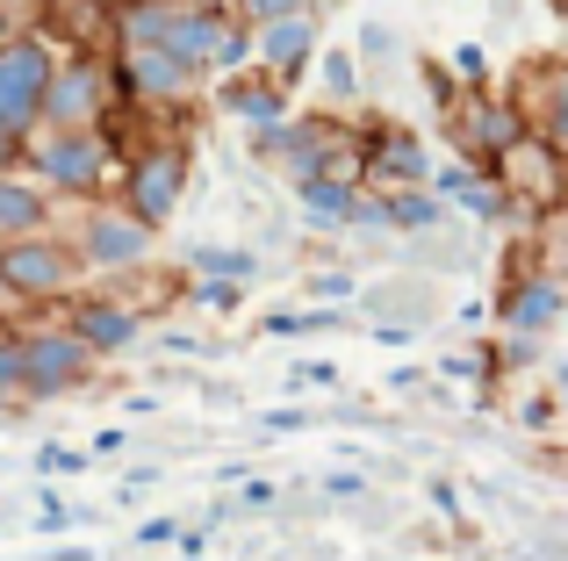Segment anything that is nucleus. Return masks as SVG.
Masks as SVG:
<instances>
[{
  "label": "nucleus",
  "mask_w": 568,
  "mask_h": 561,
  "mask_svg": "<svg viewBox=\"0 0 568 561\" xmlns=\"http://www.w3.org/2000/svg\"><path fill=\"white\" fill-rule=\"evenodd\" d=\"M245 22H281V14H303V8H317V0H231Z\"/></svg>",
  "instance_id": "nucleus-27"
},
{
  "label": "nucleus",
  "mask_w": 568,
  "mask_h": 561,
  "mask_svg": "<svg viewBox=\"0 0 568 561\" xmlns=\"http://www.w3.org/2000/svg\"><path fill=\"white\" fill-rule=\"evenodd\" d=\"M159 346H166V353H181V360H187V353H202V338H194V332H166Z\"/></svg>",
  "instance_id": "nucleus-39"
},
{
  "label": "nucleus",
  "mask_w": 568,
  "mask_h": 561,
  "mask_svg": "<svg viewBox=\"0 0 568 561\" xmlns=\"http://www.w3.org/2000/svg\"><path fill=\"white\" fill-rule=\"evenodd\" d=\"M8 8H14V14H29V8H43V0H8Z\"/></svg>",
  "instance_id": "nucleus-45"
},
{
  "label": "nucleus",
  "mask_w": 568,
  "mask_h": 561,
  "mask_svg": "<svg viewBox=\"0 0 568 561\" xmlns=\"http://www.w3.org/2000/svg\"><path fill=\"white\" fill-rule=\"evenodd\" d=\"M65 324L101 353V360H115V353H130V346L144 338V317H138L130 303H109V295H87V303H72Z\"/></svg>",
  "instance_id": "nucleus-15"
},
{
  "label": "nucleus",
  "mask_w": 568,
  "mask_h": 561,
  "mask_svg": "<svg viewBox=\"0 0 568 561\" xmlns=\"http://www.w3.org/2000/svg\"><path fill=\"white\" fill-rule=\"evenodd\" d=\"M310 295L332 303V295H353V274H310Z\"/></svg>",
  "instance_id": "nucleus-35"
},
{
  "label": "nucleus",
  "mask_w": 568,
  "mask_h": 561,
  "mask_svg": "<svg viewBox=\"0 0 568 561\" xmlns=\"http://www.w3.org/2000/svg\"><path fill=\"white\" fill-rule=\"evenodd\" d=\"M432 152H425V137H417V130H396L388 123L375 144H367V181L375 187H388V195H396V187H425L432 181Z\"/></svg>",
  "instance_id": "nucleus-13"
},
{
  "label": "nucleus",
  "mask_w": 568,
  "mask_h": 561,
  "mask_svg": "<svg viewBox=\"0 0 568 561\" xmlns=\"http://www.w3.org/2000/svg\"><path fill=\"white\" fill-rule=\"evenodd\" d=\"M187 267L194 274H231V280H260V253L252 245H187Z\"/></svg>",
  "instance_id": "nucleus-20"
},
{
  "label": "nucleus",
  "mask_w": 568,
  "mask_h": 561,
  "mask_svg": "<svg viewBox=\"0 0 568 561\" xmlns=\"http://www.w3.org/2000/svg\"><path fill=\"white\" fill-rule=\"evenodd\" d=\"M338 309H274V317H266V332L274 338H310V332H338Z\"/></svg>",
  "instance_id": "nucleus-23"
},
{
  "label": "nucleus",
  "mask_w": 568,
  "mask_h": 561,
  "mask_svg": "<svg viewBox=\"0 0 568 561\" xmlns=\"http://www.w3.org/2000/svg\"><path fill=\"white\" fill-rule=\"evenodd\" d=\"M518 137H526V109L483 94V86H468V109L454 115V144H460V152H468V159H504Z\"/></svg>",
  "instance_id": "nucleus-10"
},
{
  "label": "nucleus",
  "mask_w": 568,
  "mask_h": 561,
  "mask_svg": "<svg viewBox=\"0 0 568 561\" xmlns=\"http://www.w3.org/2000/svg\"><path fill=\"white\" fill-rule=\"evenodd\" d=\"M101 353L87 346L72 324H51V332H29L22 338V396L29 404H58V396L87 389V375H94Z\"/></svg>",
  "instance_id": "nucleus-5"
},
{
  "label": "nucleus",
  "mask_w": 568,
  "mask_h": 561,
  "mask_svg": "<svg viewBox=\"0 0 568 561\" xmlns=\"http://www.w3.org/2000/svg\"><path fill=\"white\" fill-rule=\"evenodd\" d=\"M181 533H187L181 519H144L138 526V548H181Z\"/></svg>",
  "instance_id": "nucleus-28"
},
{
  "label": "nucleus",
  "mask_w": 568,
  "mask_h": 561,
  "mask_svg": "<svg viewBox=\"0 0 568 561\" xmlns=\"http://www.w3.org/2000/svg\"><path fill=\"white\" fill-rule=\"evenodd\" d=\"M540 346H547V332H504L497 367H532V360H540Z\"/></svg>",
  "instance_id": "nucleus-26"
},
{
  "label": "nucleus",
  "mask_w": 568,
  "mask_h": 561,
  "mask_svg": "<svg viewBox=\"0 0 568 561\" xmlns=\"http://www.w3.org/2000/svg\"><path fill=\"white\" fill-rule=\"evenodd\" d=\"M237 497H245L252 511H266V504H274V482H237Z\"/></svg>",
  "instance_id": "nucleus-38"
},
{
  "label": "nucleus",
  "mask_w": 568,
  "mask_h": 561,
  "mask_svg": "<svg viewBox=\"0 0 568 561\" xmlns=\"http://www.w3.org/2000/svg\"><path fill=\"white\" fill-rule=\"evenodd\" d=\"M295 187V210L310 216V224H346L353 216V202H361V181H353V173H310V181H288Z\"/></svg>",
  "instance_id": "nucleus-17"
},
{
  "label": "nucleus",
  "mask_w": 568,
  "mask_h": 561,
  "mask_svg": "<svg viewBox=\"0 0 568 561\" xmlns=\"http://www.w3.org/2000/svg\"><path fill=\"white\" fill-rule=\"evenodd\" d=\"M497 181L511 187L518 202H532V210H561L568 202V152L547 130H526V137L497 159Z\"/></svg>",
  "instance_id": "nucleus-7"
},
{
  "label": "nucleus",
  "mask_w": 568,
  "mask_h": 561,
  "mask_svg": "<svg viewBox=\"0 0 568 561\" xmlns=\"http://www.w3.org/2000/svg\"><path fill=\"white\" fill-rule=\"evenodd\" d=\"M561 152H568V144H561Z\"/></svg>",
  "instance_id": "nucleus-47"
},
{
  "label": "nucleus",
  "mask_w": 568,
  "mask_h": 561,
  "mask_svg": "<svg viewBox=\"0 0 568 561\" xmlns=\"http://www.w3.org/2000/svg\"><path fill=\"white\" fill-rule=\"evenodd\" d=\"M388 389L410 396V389H425V375H417V367H396V375H388Z\"/></svg>",
  "instance_id": "nucleus-40"
},
{
  "label": "nucleus",
  "mask_w": 568,
  "mask_h": 561,
  "mask_svg": "<svg viewBox=\"0 0 568 561\" xmlns=\"http://www.w3.org/2000/svg\"><path fill=\"white\" fill-rule=\"evenodd\" d=\"M37 468H43V476H80V468H87V453H65V447H37Z\"/></svg>",
  "instance_id": "nucleus-29"
},
{
  "label": "nucleus",
  "mask_w": 568,
  "mask_h": 561,
  "mask_svg": "<svg viewBox=\"0 0 568 561\" xmlns=\"http://www.w3.org/2000/svg\"><path fill=\"white\" fill-rule=\"evenodd\" d=\"M115 94H123V80H115L109 65H94V58H58L51 94H43V123H101Z\"/></svg>",
  "instance_id": "nucleus-8"
},
{
  "label": "nucleus",
  "mask_w": 568,
  "mask_h": 561,
  "mask_svg": "<svg viewBox=\"0 0 568 561\" xmlns=\"http://www.w3.org/2000/svg\"><path fill=\"white\" fill-rule=\"evenodd\" d=\"M288 381H310V389H338V367H332V360H310V367H295Z\"/></svg>",
  "instance_id": "nucleus-34"
},
{
  "label": "nucleus",
  "mask_w": 568,
  "mask_h": 561,
  "mask_svg": "<svg viewBox=\"0 0 568 561\" xmlns=\"http://www.w3.org/2000/svg\"><path fill=\"white\" fill-rule=\"evenodd\" d=\"M555 396H561V410H568V360L555 367Z\"/></svg>",
  "instance_id": "nucleus-43"
},
{
  "label": "nucleus",
  "mask_w": 568,
  "mask_h": 561,
  "mask_svg": "<svg viewBox=\"0 0 568 561\" xmlns=\"http://www.w3.org/2000/svg\"><path fill=\"white\" fill-rule=\"evenodd\" d=\"M216 101H223V115L231 123H245V130H274V123H288V80H252V72H231V80L216 86Z\"/></svg>",
  "instance_id": "nucleus-14"
},
{
  "label": "nucleus",
  "mask_w": 568,
  "mask_h": 561,
  "mask_svg": "<svg viewBox=\"0 0 568 561\" xmlns=\"http://www.w3.org/2000/svg\"><path fill=\"white\" fill-rule=\"evenodd\" d=\"M555 259L568 267V202H561V216H555Z\"/></svg>",
  "instance_id": "nucleus-41"
},
{
  "label": "nucleus",
  "mask_w": 568,
  "mask_h": 561,
  "mask_svg": "<svg viewBox=\"0 0 568 561\" xmlns=\"http://www.w3.org/2000/svg\"><path fill=\"white\" fill-rule=\"evenodd\" d=\"M194 303H202L209 317H231V309L245 303V280H231V274H194Z\"/></svg>",
  "instance_id": "nucleus-24"
},
{
  "label": "nucleus",
  "mask_w": 568,
  "mask_h": 561,
  "mask_svg": "<svg viewBox=\"0 0 568 561\" xmlns=\"http://www.w3.org/2000/svg\"><path fill=\"white\" fill-rule=\"evenodd\" d=\"M181 14H187V0H130V8L115 14V37L123 43H166Z\"/></svg>",
  "instance_id": "nucleus-19"
},
{
  "label": "nucleus",
  "mask_w": 568,
  "mask_h": 561,
  "mask_svg": "<svg viewBox=\"0 0 568 561\" xmlns=\"http://www.w3.org/2000/svg\"><path fill=\"white\" fill-rule=\"evenodd\" d=\"M454 72L468 86H483V51H475V43H460V51H454Z\"/></svg>",
  "instance_id": "nucleus-36"
},
{
  "label": "nucleus",
  "mask_w": 568,
  "mask_h": 561,
  "mask_svg": "<svg viewBox=\"0 0 568 561\" xmlns=\"http://www.w3.org/2000/svg\"><path fill=\"white\" fill-rule=\"evenodd\" d=\"M361 58H396V29H388V22H367L361 29Z\"/></svg>",
  "instance_id": "nucleus-31"
},
{
  "label": "nucleus",
  "mask_w": 568,
  "mask_h": 561,
  "mask_svg": "<svg viewBox=\"0 0 568 561\" xmlns=\"http://www.w3.org/2000/svg\"><path fill=\"white\" fill-rule=\"evenodd\" d=\"M14 29H22V14H14V8H8V0H0V43H8V37H14Z\"/></svg>",
  "instance_id": "nucleus-42"
},
{
  "label": "nucleus",
  "mask_w": 568,
  "mask_h": 561,
  "mask_svg": "<svg viewBox=\"0 0 568 561\" xmlns=\"http://www.w3.org/2000/svg\"><path fill=\"white\" fill-rule=\"evenodd\" d=\"M181 195H187V152L181 144H144V152L123 166V202L144 216V224L166 231L173 216H181Z\"/></svg>",
  "instance_id": "nucleus-6"
},
{
  "label": "nucleus",
  "mask_w": 568,
  "mask_h": 561,
  "mask_svg": "<svg viewBox=\"0 0 568 561\" xmlns=\"http://www.w3.org/2000/svg\"><path fill=\"white\" fill-rule=\"evenodd\" d=\"M561 317H568L561 274H518L511 288L497 295V324H504V332H555Z\"/></svg>",
  "instance_id": "nucleus-11"
},
{
  "label": "nucleus",
  "mask_w": 568,
  "mask_h": 561,
  "mask_svg": "<svg viewBox=\"0 0 568 561\" xmlns=\"http://www.w3.org/2000/svg\"><path fill=\"white\" fill-rule=\"evenodd\" d=\"M14 303H22V295H14V288H8V274H0V309H14Z\"/></svg>",
  "instance_id": "nucleus-44"
},
{
  "label": "nucleus",
  "mask_w": 568,
  "mask_h": 561,
  "mask_svg": "<svg viewBox=\"0 0 568 561\" xmlns=\"http://www.w3.org/2000/svg\"><path fill=\"white\" fill-rule=\"evenodd\" d=\"M532 130H547L555 144H568V65H555L532 94Z\"/></svg>",
  "instance_id": "nucleus-21"
},
{
  "label": "nucleus",
  "mask_w": 568,
  "mask_h": 561,
  "mask_svg": "<svg viewBox=\"0 0 568 561\" xmlns=\"http://www.w3.org/2000/svg\"><path fill=\"white\" fill-rule=\"evenodd\" d=\"M22 152H29V137L8 123V115H0V173H14V166H22Z\"/></svg>",
  "instance_id": "nucleus-32"
},
{
  "label": "nucleus",
  "mask_w": 568,
  "mask_h": 561,
  "mask_svg": "<svg viewBox=\"0 0 568 561\" xmlns=\"http://www.w3.org/2000/svg\"><path fill=\"white\" fill-rule=\"evenodd\" d=\"M303 425H310V410H266L260 432H266V439H288V432H303Z\"/></svg>",
  "instance_id": "nucleus-33"
},
{
  "label": "nucleus",
  "mask_w": 568,
  "mask_h": 561,
  "mask_svg": "<svg viewBox=\"0 0 568 561\" xmlns=\"http://www.w3.org/2000/svg\"><path fill=\"white\" fill-rule=\"evenodd\" d=\"M324 497H367V476H324Z\"/></svg>",
  "instance_id": "nucleus-37"
},
{
  "label": "nucleus",
  "mask_w": 568,
  "mask_h": 561,
  "mask_svg": "<svg viewBox=\"0 0 568 561\" xmlns=\"http://www.w3.org/2000/svg\"><path fill=\"white\" fill-rule=\"evenodd\" d=\"M555 8H561V14H568V0H555Z\"/></svg>",
  "instance_id": "nucleus-46"
},
{
  "label": "nucleus",
  "mask_w": 568,
  "mask_h": 561,
  "mask_svg": "<svg viewBox=\"0 0 568 561\" xmlns=\"http://www.w3.org/2000/svg\"><path fill=\"white\" fill-rule=\"evenodd\" d=\"M223 29H231V0H187V14L173 22V37H166V51L187 58L194 72H209V80H216V43H223Z\"/></svg>",
  "instance_id": "nucleus-16"
},
{
  "label": "nucleus",
  "mask_w": 568,
  "mask_h": 561,
  "mask_svg": "<svg viewBox=\"0 0 568 561\" xmlns=\"http://www.w3.org/2000/svg\"><path fill=\"white\" fill-rule=\"evenodd\" d=\"M115 80H123V101H187V94H202L209 72H194L187 58L166 51V43H123Z\"/></svg>",
  "instance_id": "nucleus-9"
},
{
  "label": "nucleus",
  "mask_w": 568,
  "mask_h": 561,
  "mask_svg": "<svg viewBox=\"0 0 568 561\" xmlns=\"http://www.w3.org/2000/svg\"><path fill=\"white\" fill-rule=\"evenodd\" d=\"M0 389L22 396V338H0Z\"/></svg>",
  "instance_id": "nucleus-30"
},
{
  "label": "nucleus",
  "mask_w": 568,
  "mask_h": 561,
  "mask_svg": "<svg viewBox=\"0 0 568 561\" xmlns=\"http://www.w3.org/2000/svg\"><path fill=\"white\" fill-rule=\"evenodd\" d=\"M526 432H555V418H568L561 410V396H518V410H511Z\"/></svg>",
  "instance_id": "nucleus-25"
},
{
  "label": "nucleus",
  "mask_w": 568,
  "mask_h": 561,
  "mask_svg": "<svg viewBox=\"0 0 568 561\" xmlns=\"http://www.w3.org/2000/svg\"><path fill=\"white\" fill-rule=\"evenodd\" d=\"M22 159L51 195H72V202H94L101 181H109V137H101V123H43Z\"/></svg>",
  "instance_id": "nucleus-1"
},
{
  "label": "nucleus",
  "mask_w": 568,
  "mask_h": 561,
  "mask_svg": "<svg viewBox=\"0 0 568 561\" xmlns=\"http://www.w3.org/2000/svg\"><path fill=\"white\" fill-rule=\"evenodd\" d=\"M317 72H324V94H332L338 109H346V101H361V72H367L361 51H324Z\"/></svg>",
  "instance_id": "nucleus-22"
},
{
  "label": "nucleus",
  "mask_w": 568,
  "mask_h": 561,
  "mask_svg": "<svg viewBox=\"0 0 568 561\" xmlns=\"http://www.w3.org/2000/svg\"><path fill=\"white\" fill-rule=\"evenodd\" d=\"M388 210H396V231H403V238H425V231H446L454 202L425 181V187H396V195H388Z\"/></svg>",
  "instance_id": "nucleus-18"
},
{
  "label": "nucleus",
  "mask_w": 568,
  "mask_h": 561,
  "mask_svg": "<svg viewBox=\"0 0 568 561\" xmlns=\"http://www.w3.org/2000/svg\"><path fill=\"white\" fill-rule=\"evenodd\" d=\"M0 274H8V288L22 295V303H58V295H72V280L87 274V259L65 231H22V238L0 245Z\"/></svg>",
  "instance_id": "nucleus-2"
},
{
  "label": "nucleus",
  "mask_w": 568,
  "mask_h": 561,
  "mask_svg": "<svg viewBox=\"0 0 568 561\" xmlns=\"http://www.w3.org/2000/svg\"><path fill=\"white\" fill-rule=\"evenodd\" d=\"M310 58H317V8L303 14H281V22H260V72H274V80H303Z\"/></svg>",
  "instance_id": "nucleus-12"
},
{
  "label": "nucleus",
  "mask_w": 568,
  "mask_h": 561,
  "mask_svg": "<svg viewBox=\"0 0 568 561\" xmlns=\"http://www.w3.org/2000/svg\"><path fill=\"white\" fill-rule=\"evenodd\" d=\"M51 72H58V43L37 37V29H14L0 43V115H8L22 137L43 130V94H51Z\"/></svg>",
  "instance_id": "nucleus-4"
},
{
  "label": "nucleus",
  "mask_w": 568,
  "mask_h": 561,
  "mask_svg": "<svg viewBox=\"0 0 568 561\" xmlns=\"http://www.w3.org/2000/svg\"><path fill=\"white\" fill-rule=\"evenodd\" d=\"M72 245H80L87 274H138L159 245V224H144L130 202H94V210L72 224Z\"/></svg>",
  "instance_id": "nucleus-3"
}]
</instances>
